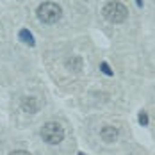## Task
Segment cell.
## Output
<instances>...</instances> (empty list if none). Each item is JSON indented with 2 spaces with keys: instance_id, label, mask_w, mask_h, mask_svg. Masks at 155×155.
I'll use <instances>...</instances> for the list:
<instances>
[{
  "instance_id": "1",
  "label": "cell",
  "mask_w": 155,
  "mask_h": 155,
  "mask_svg": "<svg viewBox=\"0 0 155 155\" xmlns=\"http://www.w3.org/2000/svg\"><path fill=\"white\" fill-rule=\"evenodd\" d=\"M102 13L105 16V20H109L110 23H123L127 20V16H128V9L125 7L121 2L112 0V2H109V4L104 5Z\"/></svg>"
},
{
  "instance_id": "10",
  "label": "cell",
  "mask_w": 155,
  "mask_h": 155,
  "mask_svg": "<svg viewBox=\"0 0 155 155\" xmlns=\"http://www.w3.org/2000/svg\"><path fill=\"white\" fill-rule=\"evenodd\" d=\"M9 155H31V153L25 152V150H15V152H11Z\"/></svg>"
},
{
  "instance_id": "3",
  "label": "cell",
  "mask_w": 155,
  "mask_h": 155,
  "mask_svg": "<svg viewBox=\"0 0 155 155\" xmlns=\"http://www.w3.org/2000/svg\"><path fill=\"white\" fill-rule=\"evenodd\" d=\"M41 137L48 144H59L64 139V128L55 121H48L41 127Z\"/></svg>"
},
{
  "instance_id": "9",
  "label": "cell",
  "mask_w": 155,
  "mask_h": 155,
  "mask_svg": "<svg viewBox=\"0 0 155 155\" xmlns=\"http://www.w3.org/2000/svg\"><path fill=\"white\" fill-rule=\"evenodd\" d=\"M100 68H102V71H104L105 75H109V77L112 75V71H110V68H109V64H107V62H102V64H100Z\"/></svg>"
},
{
  "instance_id": "6",
  "label": "cell",
  "mask_w": 155,
  "mask_h": 155,
  "mask_svg": "<svg viewBox=\"0 0 155 155\" xmlns=\"http://www.w3.org/2000/svg\"><path fill=\"white\" fill-rule=\"evenodd\" d=\"M66 66L71 68L73 71H80V70H82V59H80V57H71L70 61L66 62Z\"/></svg>"
},
{
  "instance_id": "7",
  "label": "cell",
  "mask_w": 155,
  "mask_h": 155,
  "mask_svg": "<svg viewBox=\"0 0 155 155\" xmlns=\"http://www.w3.org/2000/svg\"><path fill=\"white\" fill-rule=\"evenodd\" d=\"M20 39H21L23 43H27V45H31V47H34V36H32V34H31L29 31H27V29L20 31Z\"/></svg>"
},
{
  "instance_id": "8",
  "label": "cell",
  "mask_w": 155,
  "mask_h": 155,
  "mask_svg": "<svg viewBox=\"0 0 155 155\" xmlns=\"http://www.w3.org/2000/svg\"><path fill=\"white\" fill-rule=\"evenodd\" d=\"M137 120H139V123L143 125V127H146V125H148V114H146V112H141Z\"/></svg>"
},
{
  "instance_id": "11",
  "label": "cell",
  "mask_w": 155,
  "mask_h": 155,
  "mask_svg": "<svg viewBox=\"0 0 155 155\" xmlns=\"http://www.w3.org/2000/svg\"><path fill=\"white\" fill-rule=\"evenodd\" d=\"M136 4H137V5L141 7V5H143V0H136Z\"/></svg>"
},
{
  "instance_id": "4",
  "label": "cell",
  "mask_w": 155,
  "mask_h": 155,
  "mask_svg": "<svg viewBox=\"0 0 155 155\" xmlns=\"http://www.w3.org/2000/svg\"><path fill=\"white\" fill-rule=\"evenodd\" d=\"M21 109L25 112H29V114H36L38 109H39V104H38V100L34 96H23L21 98Z\"/></svg>"
},
{
  "instance_id": "5",
  "label": "cell",
  "mask_w": 155,
  "mask_h": 155,
  "mask_svg": "<svg viewBox=\"0 0 155 155\" xmlns=\"http://www.w3.org/2000/svg\"><path fill=\"white\" fill-rule=\"evenodd\" d=\"M100 137L105 141V143H114V141L118 139V130L114 127H110V125H105L100 130Z\"/></svg>"
},
{
  "instance_id": "12",
  "label": "cell",
  "mask_w": 155,
  "mask_h": 155,
  "mask_svg": "<svg viewBox=\"0 0 155 155\" xmlns=\"http://www.w3.org/2000/svg\"><path fill=\"white\" fill-rule=\"evenodd\" d=\"M78 155H84V153H78Z\"/></svg>"
},
{
  "instance_id": "2",
  "label": "cell",
  "mask_w": 155,
  "mask_h": 155,
  "mask_svg": "<svg viewBox=\"0 0 155 155\" xmlns=\"http://www.w3.org/2000/svg\"><path fill=\"white\" fill-rule=\"evenodd\" d=\"M62 16V9L54 2H43L38 7V18L43 23H57Z\"/></svg>"
}]
</instances>
